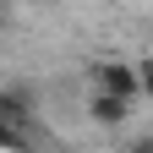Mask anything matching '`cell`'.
<instances>
[{"mask_svg": "<svg viewBox=\"0 0 153 153\" xmlns=\"http://www.w3.org/2000/svg\"><path fill=\"white\" fill-rule=\"evenodd\" d=\"M126 153H153V131H137V137L126 142Z\"/></svg>", "mask_w": 153, "mask_h": 153, "instance_id": "8992f818", "label": "cell"}, {"mask_svg": "<svg viewBox=\"0 0 153 153\" xmlns=\"http://www.w3.org/2000/svg\"><path fill=\"white\" fill-rule=\"evenodd\" d=\"M131 66H137V88H142L148 99H153V55H137Z\"/></svg>", "mask_w": 153, "mask_h": 153, "instance_id": "5b68a950", "label": "cell"}, {"mask_svg": "<svg viewBox=\"0 0 153 153\" xmlns=\"http://www.w3.org/2000/svg\"><path fill=\"white\" fill-rule=\"evenodd\" d=\"M0 120L33 131V120H38V93H33V82H6V88H0Z\"/></svg>", "mask_w": 153, "mask_h": 153, "instance_id": "7a4b0ae2", "label": "cell"}, {"mask_svg": "<svg viewBox=\"0 0 153 153\" xmlns=\"http://www.w3.org/2000/svg\"><path fill=\"white\" fill-rule=\"evenodd\" d=\"M0 153H33V131L11 126V120H0Z\"/></svg>", "mask_w": 153, "mask_h": 153, "instance_id": "277c9868", "label": "cell"}, {"mask_svg": "<svg viewBox=\"0 0 153 153\" xmlns=\"http://www.w3.org/2000/svg\"><path fill=\"white\" fill-rule=\"evenodd\" d=\"M93 93L120 99V104H137V99H142V88H137V66H131L126 55H104V60L93 66Z\"/></svg>", "mask_w": 153, "mask_h": 153, "instance_id": "6da1fadb", "label": "cell"}, {"mask_svg": "<svg viewBox=\"0 0 153 153\" xmlns=\"http://www.w3.org/2000/svg\"><path fill=\"white\" fill-rule=\"evenodd\" d=\"M88 120H93V126H104V131H120V126L131 120V104L104 99V93H88Z\"/></svg>", "mask_w": 153, "mask_h": 153, "instance_id": "3957f363", "label": "cell"}]
</instances>
